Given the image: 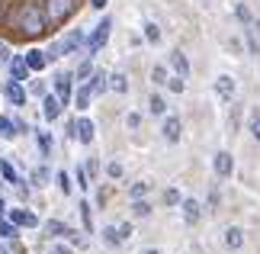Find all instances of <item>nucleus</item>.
I'll use <instances>...</instances> for the list:
<instances>
[{"mask_svg": "<svg viewBox=\"0 0 260 254\" xmlns=\"http://www.w3.org/2000/svg\"><path fill=\"white\" fill-rule=\"evenodd\" d=\"M13 23H16L19 33L29 36V39H39V36L48 33V19H45V13H42V7H39V4H19Z\"/></svg>", "mask_w": 260, "mask_h": 254, "instance_id": "1", "label": "nucleus"}, {"mask_svg": "<svg viewBox=\"0 0 260 254\" xmlns=\"http://www.w3.org/2000/svg\"><path fill=\"white\" fill-rule=\"evenodd\" d=\"M42 13L48 19V26H61L68 16L74 13V7H77V0H42Z\"/></svg>", "mask_w": 260, "mask_h": 254, "instance_id": "2", "label": "nucleus"}, {"mask_svg": "<svg viewBox=\"0 0 260 254\" xmlns=\"http://www.w3.org/2000/svg\"><path fill=\"white\" fill-rule=\"evenodd\" d=\"M109 33H113V19L103 16V19H100V23L93 26V33L87 36V58H93V55L100 52V48H103V45L109 42Z\"/></svg>", "mask_w": 260, "mask_h": 254, "instance_id": "3", "label": "nucleus"}, {"mask_svg": "<svg viewBox=\"0 0 260 254\" xmlns=\"http://www.w3.org/2000/svg\"><path fill=\"white\" fill-rule=\"evenodd\" d=\"M55 97L61 100V106L71 103V100H74V74L58 71V74H55Z\"/></svg>", "mask_w": 260, "mask_h": 254, "instance_id": "4", "label": "nucleus"}, {"mask_svg": "<svg viewBox=\"0 0 260 254\" xmlns=\"http://www.w3.org/2000/svg\"><path fill=\"white\" fill-rule=\"evenodd\" d=\"M7 216H10V222H13L16 229H36L39 225V216L29 212V209H7Z\"/></svg>", "mask_w": 260, "mask_h": 254, "instance_id": "5", "label": "nucleus"}, {"mask_svg": "<svg viewBox=\"0 0 260 254\" xmlns=\"http://www.w3.org/2000/svg\"><path fill=\"white\" fill-rule=\"evenodd\" d=\"M4 97H7L13 106H23V103H26V87L19 84V80H13V77H10L7 84H4Z\"/></svg>", "mask_w": 260, "mask_h": 254, "instance_id": "6", "label": "nucleus"}, {"mask_svg": "<svg viewBox=\"0 0 260 254\" xmlns=\"http://www.w3.org/2000/svg\"><path fill=\"white\" fill-rule=\"evenodd\" d=\"M212 171L218 177H232V171H235V158L228 155V151H215V158H212Z\"/></svg>", "mask_w": 260, "mask_h": 254, "instance_id": "7", "label": "nucleus"}, {"mask_svg": "<svg viewBox=\"0 0 260 254\" xmlns=\"http://www.w3.org/2000/svg\"><path fill=\"white\" fill-rule=\"evenodd\" d=\"M93 135H96V126L90 123V119L81 116V119L74 123V138L81 142V145H90V142H93Z\"/></svg>", "mask_w": 260, "mask_h": 254, "instance_id": "8", "label": "nucleus"}, {"mask_svg": "<svg viewBox=\"0 0 260 254\" xmlns=\"http://www.w3.org/2000/svg\"><path fill=\"white\" fill-rule=\"evenodd\" d=\"M42 116L48 119V123H55V119L61 116V100H58L55 94H45L42 97Z\"/></svg>", "mask_w": 260, "mask_h": 254, "instance_id": "9", "label": "nucleus"}, {"mask_svg": "<svg viewBox=\"0 0 260 254\" xmlns=\"http://www.w3.org/2000/svg\"><path fill=\"white\" fill-rule=\"evenodd\" d=\"M161 132H164V138L171 142H180V132H183V123H180V116H164V126H161Z\"/></svg>", "mask_w": 260, "mask_h": 254, "instance_id": "10", "label": "nucleus"}, {"mask_svg": "<svg viewBox=\"0 0 260 254\" xmlns=\"http://www.w3.org/2000/svg\"><path fill=\"white\" fill-rule=\"evenodd\" d=\"M235 87H238V84H235L232 74H218V77H215V94L222 97V100H232V97H235Z\"/></svg>", "mask_w": 260, "mask_h": 254, "instance_id": "11", "label": "nucleus"}, {"mask_svg": "<svg viewBox=\"0 0 260 254\" xmlns=\"http://www.w3.org/2000/svg\"><path fill=\"white\" fill-rule=\"evenodd\" d=\"M167 62H171V68L177 71L180 77H189V58H186L183 52H180V48H174V52L167 55Z\"/></svg>", "mask_w": 260, "mask_h": 254, "instance_id": "12", "label": "nucleus"}, {"mask_svg": "<svg viewBox=\"0 0 260 254\" xmlns=\"http://www.w3.org/2000/svg\"><path fill=\"white\" fill-rule=\"evenodd\" d=\"M10 74H13V80H19V84H23V80H29V74H32V71H29V65H26L23 55L10 58Z\"/></svg>", "mask_w": 260, "mask_h": 254, "instance_id": "13", "label": "nucleus"}, {"mask_svg": "<svg viewBox=\"0 0 260 254\" xmlns=\"http://www.w3.org/2000/svg\"><path fill=\"white\" fill-rule=\"evenodd\" d=\"M84 84L93 90V97H100V94H106V90H109V74H103V71H93V74H90V80H84Z\"/></svg>", "mask_w": 260, "mask_h": 254, "instance_id": "14", "label": "nucleus"}, {"mask_svg": "<svg viewBox=\"0 0 260 254\" xmlns=\"http://www.w3.org/2000/svg\"><path fill=\"white\" fill-rule=\"evenodd\" d=\"M180 206H183V222H186V225H196L199 216H203V206H199L196 200H183Z\"/></svg>", "mask_w": 260, "mask_h": 254, "instance_id": "15", "label": "nucleus"}, {"mask_svg": "<svg viewBox=\"0 0 260 254\" xmlns=\"http://www.w3.org/2000/svg\"><path fill=\"white\" fill-rule=\"evenodd\" d=\"M225 248H232V251L244 248V229H238V225L228 229V232H225Z\"/></svg>", "mask_w": 260, "mask_h": 254, "instance_id": "16", "label": "nucleus"}, {"mask_svg": "<svg viewBox=\"0 0 260 254\" xmlns=\"http://www.w3.org/2000/svg\"><path fill=\"white\" fill-rule=\"evenodd\" d=\"M23 58H26V65H29V71H42V68L48 65V58H45V52H39V48H29V52H26Z\"/></svg>", "mask_w": 260, "mask_h": 254, "instance_id": "17", "label": "nucleus"}, {"mask_svg": "<svg viewBox=\"0 0 260 254\" xmlns=\"http://www.w3.org/2000/svg\"><path fill=\"white\" fill-rule=\"evenodd\" d=\"M90 100H93V90H90L87 84H81V87H77V94H74V106L84 113V109L90 106Z\"/></svg>", "mask_w": 260, "mask_h": 254, "instance_id": "18", "label": "nucleus"}, {"mask_svg": "<svg viewBox=\"0 0 260 254\" xmlns=\"http://www.w3.org/2000/svg\"><path fill=\"white\" fill-rule=\"evenodd\" d=\"M109 90H116V94H125V90H128V77L122 74V71L109 74Z\"/></svg>", "mask_w": 260, "mask_h": 254, "instance_id": "19", "label": "nucleus"}, {"mask_svg": "<svg viewBox=\"0 0 260 254\" xmlns=\"http://www.w3.org/2000/svg\"><path fill=\"white\" fill-rule=\"evenodd\" d=\"M148 109H151L154 116H167V103H164V97L151 94V100H148Z\"/></svg>", "mask_w": 260, "mask_h": 254, "instance_id": "20", "label": "nucleus"}, {"mask_svg": "<svg viewBox=\"0 0 260 254\" xmlns=\"http://www.w3.org/2000/svg\"><path fill=\"white\" fill-rule=\"evenodd\" d=\"M77 209H81V222H84V232H93V212H90V203L84 200V203H81Z\"/></svg>", "mask_w": 260, "mask_h": 254, "instance_id": "21", "label": "nucleus"}, {"mask_svg": "<svg viewBox=\"0 0 260 254\" xmlns=\"http://www.w3.org/2000/svg\"><path fill=\"white\" fill-rule=\"evenodd\" d=\"M148 190H151V184H148V180H138V184H132L128 196H132V200H145V196H148Z\"/></svg>", "mask_w": 260, "mask_h": 254, "instance_id": "22", "label": "nucleus"}, {"mask_svg": "<svg viewBox=\"0 0 260 254\" xmlns=\"http://www.w3.org/2000/svg\"><path fill=\"white\" fill-rule=\"evenodd\" d=\"M0 174H4L7 184H16V187H19V174H16L13 167H10V161H0Z\"/></svg>", "mask_w": 260, "mask_h": 254, "instance_id": "23", "label": "nucleus"}, {"mask_svg": "<svg viewBox=\"0 0 260 254\" xmlns=\"http://www.w3.org/2000/svg\"><path fill=\"white\" fill-rule=\"evenodd\" d=\"M145 39L151 45H157V42H161V26H157V23H145Z\"/></svg>", "mask_w": 260, "mask_h": 254, "instance_id": "24", "label": "nucleus"}, {"mask_svg": "<svg viewBox=\"0 0 260 254\" xmlns=\"http://www.w3.org/2000/svg\"><path fill=\"white\" fill-rule=\"evenodd\" d=\"M45 232H48V235H68V225H64V222H58V219H48L45 222Z\"/></svg>", "mask_w": 260, "mask_h": 254, "instance_id": "25", "label": "nucleus"}, {"mask_svg": "<svg viewBox=\"0 0 260 254\" xmlns=\"http://www.w3.org/2000/svg\"><path fill=\"white\" fill-rule=\"evenodd\" d=\"M235 16L241 19L244 26H251V23H254V16H251V10H247V4H235Z\"/></svg>", "mask_w": 260, "mask_h": 254, "instance_id": "26", "label": "nucleus"}, {"mask_svg": "<svg viewBox=\"0 0 260 254\" xmlns=\"http://www.w3.org/2000/svg\"><path fill=\"white\" fill-rule=\"evenodd\" d=\"M103 241H106V245H122V238H119V232H116V225H106L103 229Z\"/></svg>", "mask_w": 260, "mask_h": 254, "instance_id": "27", "label": "nucleus"}, {"mask_svg": "<svg viewBox=\"0 0 260 254\" xmlns=\"http://www.w3.org/2000/svg\"><path fill=\"white\" fill-rule=\"evenodd\" d=\"M167 77H171V74H167V68H164V65H154V68H151V80H154L157 87L167 84Z\"/></svg>", "mask_w": 260, "mask_h": 254, "instance_id": "28", "label": "nucleus"}, {"mask_svg": "<svg viewBox=\"0 0 260 254\" xmlns=\"http://www.w3.org/2000/svg\"><path fill=\"white\" fill-rule=\"evenodd\" d=\"M13 135H16V126L7 116H0V138H13Z\"/></svg>", "mask_w": 260, "mask_h": 254, "instance_id": "29", "label": "nucleus"}, {"mask_svg": "<svg viewBox=\"0 0 260 254\" xmlns=\"http://www.w3.org/2000/svg\"><path fill=\"white\" fill-rule=\"evenodd\" d=\"M132 212L138 219H145V216H151V206H148L145 200H132Z\"/></svg>", "mask_w": 260, "mask_h": 254, "instance_id": "30", "label": "nucleus"}, {"mask_svg": "<svg viewBox=\"0 0 260 254\" xmlns=\"http://www.w3.org/2000/svg\"><path fill=\"white\" fill-rule=\"evenodd\" d=\"M167 87H171L174 94H183V90H186V77H180V74H174V77H167Z\"/></svg>", "mask_w": 260, "mask_h": 254, "instance_id": "31", "label": "nucleus"}, {"mask_svg": "<svg viewBox=\"0 0 260 254\" xmlns=\"http://www.w3.org/2000/svg\"><path fill=\"white\" fill-rule=\"evenodd\" d=\"M251 135L260 142V106H254V109H251Z\"/></svg>", "mask_w": 260, "mask_h": 254, "instance_id": "32", "label": "nucleus"}, {"mask_svg": "<svg viewBox=\"0 0 260 254\" xmlns=\"http://www.w3.org/2000/svg\"><path fill=\"white\" fill-rule=\"evenodd\" d=\"M164 203H167V206H180V203H183V196H180V190L171 187V190L164 193Z\"/></svg>", "mask_w": 260, "mask_h": 254, "instance_id": "33", "label": "nucleus"}, {"mask_svg": "<svg viewBox=\"0 0 260 254\" xmlns=\"http://www.w3.org/2000/svg\"><path fill=\"white\" fill-rule=\"evenodd\" d=\"M39 148H42V155H52V135L48 132H39Z\"/></svg>", "mask_w": 260, "mask_h": 254, "instance_id": "34", "label": "nucleus"}, {"mask_svg": "<svg viewBox=\"0 0 260 254\" xmlns=\"http://www.w3.org/2000/svg\"><path fill=\"white\" fill-rule=\"evenodd\" d=\"M0 238H16V225H13V222H0Z\"/></svg>", "mask_w": 260, "mask_h": 254, "instance_id": "35", "label": "nucleus"}, {"mask_svg": "<svg viewBox=\"0 0 260 254\" xmlns=\"http://www.w3.org/2000/svg\"><path fill=\"white\" fill-rule=\"evenodd\" d=\"M106 174L113 177V180H119V177H122V164H119V161H109V164H106Z\"/></svg>", "mask_w": 260, "mask_h": 254, "instance_id": "36", "label": "nucleus"}, {"mask_svg": "<svg viewBox=\"0 0 260 254\" xmlns=\"http://www.w3.org/2000/svg\"><path fill=\"white\" fill-rule=\"evenodd\" d=\"M55 180H58V187H61V193H71V177H68L64 171H61V174H58Z\"/></svg>", "mask_w": 260, "mask_h": 254, "instance_id": "37", "label": "nucleus"}, {"mask_svg": "<svg viewBox=\"0 0 260 254\" xmlns=\"http://www.w3.org/2000/svg\"><path fill=\"white\" fill-rule=\"evenodd\" d=\"M90 74H93V65H90V62H84L81 68H77V80H87Z\"/></svg>", "mask_w": 260, "mask_h": 254, "instance_id": "38", "label": "nucleus"}, {"mask_svg": "<svg viewBox=\"0 0 260 254\" xmlns=\"http://www.w3.org/2000/svg\"><path fill=\"white\" fill-rule=\"evenodd\" d=\"M116 232H119V238H122V241H128V238H132V225H128V222H122V225H116Z\"/></svg>", "mask_w": 260, "mask_h": 254, "instance_id": "39", "label": "nucleus"}, {"mask_svg": "<svg viewBox=\"0 0 260 254\" xmlns=\"http://www.w3.org/2000/svg\"><path fill=\"white\" fill-rule=\"evenodd\" d=\"M238 119H241V106H232V116H228V126H232V132L238 129Z\"/></svg>", "mask_w": 260, "mask_h": 254, "instance_id": "40", "label": "nucleus"}, {"mask_svg": "<svg viewBox=\"0 0 260 254\" xmlns=\"http://www.w3.org/2000/svg\"><path fill=\"white\" fill-rule=\"evenodd\" d=\"M74 177H77V187H81V190L90 187V184H87V171H84V167H77V174H74Z\"/></svg>", "mask_w": 260, "mask_h": 254, "instance_id": "41", "label": "nucleus"}, {"mask_svg": "<svg viewBox=\"0 0 260 254\" xmlns=\"http://www.w3.org/2000/svg\"><path fill=\"white\" fill-rule=\"evenodd\" d=\"M125 126H128V129H138V126H142V116H138V113H128Z\"/></svg>", "mask_w": 260, "mask_h": 254, "instance_id": "42", "label": "nucleus"}, {"mask_svg": "<svg viewBox=\"0 0 260 254\" xmlns=\"http://www.w3.org/2000/svg\"><path fill=\"white\" fill-rule=\"evenodd\" d=\"M32 94H39V97H45V94H48V90H45V84H42V80H32Z\"/></svg>", "mask_w": 260, "mask_h": 254, "instance_id": "43", "label": "nucleus"}, {"mask_svg": "<svg viewBox=\"0 0 260 254\" xmlns=\"http://www.w3.org/2000/svg\"><path fill=\"white\" fill-rule=\"evenodd\" d=\"M48 254H71V248H68V245H52Z\"/></svg>", "mask_w": 260, "mask_h": 254, "instance_id": "44", "label": "nucleus"}, {"mask_svg": "<svg viewBox=\"0 0 260 254\" xmlns=\"http://www.w3.org/2000/svg\"><path fill=\"white\" fill-rule=\"evenodd\" d=\"M10 58H13V55H10V48H7V42H0V62H10Z\"/></svg>", "mask_w": 260, "mask_h": 254, "instance_id": "45", "label": "nucleus"}, {"mask_svg": "<svg viewBox=\"0 0 260 254\" xmlns=\"http://www.w3.org/2000/svg\"><path fill=\"white\" fill-rule=\"evenodd\" d=\"M90 7H93V10H103V7H106V0H90Z\"/></svg>", "mask_w": 260, "mask_h": 254, "instance_id": "46", "label": "nucleus"}, {"mask_svg": "<svg viewBox=\"0 0 260 254\" xmlns=\"http://www.w3.org/2000/svg\"><path fill=\"white\" fill-rule=\"evenodd\" d=\"M4 212H7V203H4V196H0V216H4Z\"/></svg>", "mask_w": 260, "mask_h": 254, "instance_id": "47", "label": "nucleus"}, {"mask_svg": "<svg viewBox=\"0 0 260 254\" xmlns=\"http://www.w3.org/2000/svg\"><path fill=\"white\" fill-rule=\"evenodd\" d=\"M142 254H161V251H157V248H145Z\"/></svg>", "mask_w": 260, "mask_h": 254, "instance_id": "48", "label": "nucleus"}, {"mask_svg": "<svg viewBox=\"0 0 260 254\" xmlns=\"http://www.w3.org/2000/svg\"><path fill=\"white\" fill-rule=\"evenodd\" d=\"M0 254H10V251H7V248H0Z\"/></svg>", "mask_w": 260, "mask_h": 254, "instance_id": "49", "label": "nucleus"}]
</instances>
